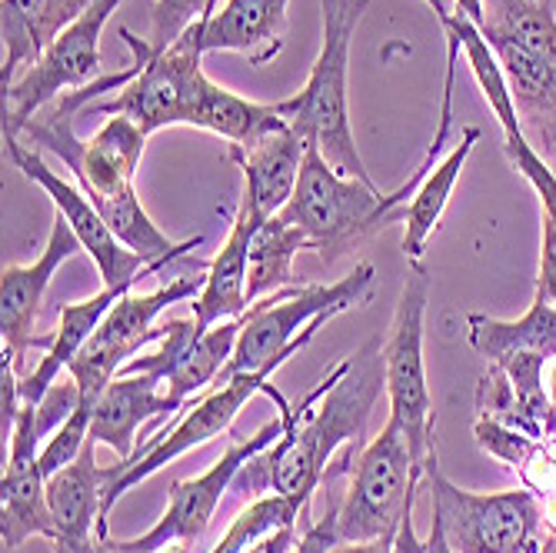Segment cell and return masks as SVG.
Returning <instances> with one entry per match:
<instances>
[{
	"label": "cell",
	"instance_id": "cell-28",
	"mask_svg": "<svg viewBox=\"0 0 556 553\" xmlns=\"http://www.w3.org/2000/svg\"><path fill=\"white\" fill-rule=\"evenodd\" d=\"M283 124L287 121L277 104H257V100L237 97L233 90H224L214 80L204 84V93H200V104L193 114L197 130H211L224 137L230 147H250Z\"/></svg>",
	"mask_w": 556,
	"mask_h": 553
},
{
	"label": "cell",
	"instance_id": "cell-33",
	"mask_svg": "<svg viewBox=\"0 0 556 553\" xmlns=\"http://www.w3.org/2000/svg\"><path fill=\"white\" fill-rule=\"evenodd\" d=\"M333 546H337V517L330 511L324 520H317L303 530V537L296 540V546L290 553H330Z\"/></svg>",
	"mask_w": 556,
	"mask_h": 553
},
{
	"label": "cell",
	"instance_id": "cell-20",
	"mask_svg": "<svg viewBox=\"0 0 556 553\" xmlns=\"http://www.w3.org/2000/svg\"><path fill=\"white\" fill-rule=\"evenodd\" d=\"M187 404L174 400L161 380L154 377H114V384L97 400L90 420V443L111 447L121 461L137 450V430L143 424H161L170 414L184 411Z\"/></svg>",
	"mask_w": 556,
	"mask_h": 553
},
{
	"label": "cell",
	"instance_id": "cell-1",
	"mask_svg": "<svg viewBox=\"0 0 556 553\" xmlns=\"http://www.w3.org/2000/svg\"><path fill=\"white\" fill-rule=\"evenodd\" d=\"M137 71L140 64L130 58L124 71L104 74L80 90L61 93L54 104H47L24 127L17 140H24L34 150L54 154L77 177L80 190L90 197V204L100 211V217L111 224V230L147 264H157L167 257L170 261L184 257L187 250H197L204 243V237L197 234L190 240H170L143 211L140 197L134 190V177L143 158L147 134L130 117H111L90 140H80L74 130V121L80 111H87L93 100H104V93L124 90L137 77Z\"/></svg>",
	"mask_w": 556,
	"mask_h": 553
},
{
	"label": "cell",
	"instance_id": "cell-9",
	"mask_svg": "<svg viewBox=\"0 0 556 553\" xmlns=\"http://www.w3.org/2000/svg\"><path fill=\"white\" fill-rule=\"evenodd\" d=\"M424 480L414 467L407 433L390 417L380 437L361 450L357 464H350L343 504L333 511L337 543H393L403 517L414 514V497Z\"/></svg>",
	"mask_w": 556,
	"mask_h": 553
},
{
	"label": "cell",
	"instance_id": "cell-24",
	"mask_svg": "<svg viewBox=\"0 0 556 553\" xmlns=\"http://www.w3.org/2000/svg\"><path fill=\"white\" fill-rule=\"evenodd\" d=\"M134 284H121V287H104L100 293L80 300V304H61V324L50 334V347L43 350L40 364L21 380V400L24 404H40V397L61 380V374L74 364V357L87 347V340L97 334L100 321L111 314V307L124 293H130Z\"/></svg>",
	"mask_w": 556,
	"mask_h": 553
},
{
	"label": "cell",
	"instance_id": "cell-39",
	"mask_svg": "<svg viewBox=\"0 0 556 553\" xmlns=\"http://www.w3.org/2000/svg\"><path fill=\"white\" fill-rule=\"evenodd\" d=\"M424 4H430V8H433L437 21H446V17L453 14V4H450V0H424Z\"/></svg>",
	"mask_w": 556,
	"mask_h": 553
},
{
	"label": "cell",
	"instance_id": "cell-37",
	"mask_svg": "<svg viewBox=\"0 0 556 553\" xmlns=\"http://www.w3.org/2000/svg\"><path fill=\"white\" fill-rule=\"evenodd\" d=\"M424 553H457V550H453V546L446 543L440 524H430V537L424 540Z\"/></svg>",
	"mask_w": 556,
	"mask_h": 553
},
{
	"label": "cell",
	"instance_id": "cell-31",
	"mask_svg": "<svg viewBox=\"0 0 556 553\" xmlns=\"http://www.w3.org/2000/svg\"><path fill=\"white\" fill-rule=\"evenodd\" d=\"M207 17H211V0H157L154 14H150V47L167 50L197 21Z\"/></svg>",
	"mask_w": 556,
	"mask_h": 553
},
{
	"label": "cell",
	"instance_id": "cell-21",
	"mask_svg": "<svg viewBox=\"0 0 556 553\" xmlns=\"http://www.w3.org/2000/svg\"><path fill=\"white\" fill-rule=\"evenodd\" d=\"M287 8L290 0H224L211 21H200V50H230L264 67L287 43Z\"/></svg>",
	"mask_w": 556,
	"mask_h": 553
},
{
	"label": "cell",
	"instance_id": "cell-14",
	"mask_svg": "<svg viewBox=\"0 0 556 553\" xmlns=\"http://www.w3.org/2000/svg\"><path fill=\"white\" fill-rule=\"evenodd\" d=\"M4 150L11 154L14 167L34 180L50 200H54L58 214L71 224V230L77 234V240L84 243V250L90 254V261L97 264L100 271V280H104V287H121V284H137L140 277H154L161 274L167 264H174L170 257L167 261H157V264H147L140 254H134V250L111 230V224L100 217V211L90 204V197L80 190V187H71L64 177H58L54 171H50L40 158V150L27 147L24 140H8Z\"/></svg>",
	"mask_w": 556,
	"mask_h": 553
},
{
	"label": "cell",
	"instance_id": "cell-27",
	"mask_svg": "<svg viewBox=\"0 0 556 553\" xmlns=\"http://www.w3.org/2000/svg\"><path fill=\"white\" fill-rule=\"evenodd\" d=\"M473 440L483 454L496 457L500 464H507L517 470L520 483L533 493H553L556 490V437L553 440H536L523 430H514L500 420L477 417L473 424Z\"/></svg>",
	"mask_w": 556,
	"mask_h": 553
},
{
	"label": "cell",
	"instance_id": "cell-30",
	"mask_svg": "<svg viewBox=\"0 0 556 553\" xmlns=\"http://www.w3.org/2000/svg\"><path fill=\"white\" fill-rule=\"evenodd\" d=\"M307 511H311V500H303V497L264 493L230 524V530L211 546V553H247L250 546L264 543L267 537L287 527H296V520L307 517Z\"/></svg>",
	"mask_w": 556,
	"mask_h": 553
},
{
	"label": "cell",
	"instance_id": "cell-25",
	"mask_svg": "<svg viewBox=\"0 0 556 553\" xmlns=\"http://www.w3.org/2000/svg\"><path fill=\"white\" fill-rule=\"evenodd\" d=\"M467 343L486 364H503L510 357H536L543 364L556 361V307L533 300L520 321H496L486 314H467Z\"/></svg>",
	"mask_w": 556,
	"mask_h": 553
},
{
	"label": "cell",
	"instance_id": "cell-12",
	"mask_svg": "<svg viewBox=\"0 0 556 553\" xmlns=\"http://www.w3.org/2000/svg\"><path fill=\"white\" fill-rule=\"evenodd\" d=\"M121 4L124 0H97L11 87H4V143L17 140L24 127L61 93L80 90L104 77L100 74L104 71L100 67V30L108 27Z\"/></svg>",
	"mask_w": 556,
	"mask_h": 553
},
{
	"label": "cell",
	"instance_id": "cell-3",
	"mask_svg": "<svg viewBox=\"0 0 556 553\" xmlns=\"http://www.w3.org/2000/svg\"><path fill=\"white\" fill-rule=\"evenodd\" d=\"M374 284H377V271L374 264L364 261L337 284H296L270 297H261L240 317V337L233 347V357L217 384H227L240 374L280 370L293 354H300L317 337L324 324L346 314L350 307L367 304Z\"/></svg>",
	"mask_w": 556,
	"mask_h": 553
},
{
	"label": "cell",
	"instance_id": "cell-7",
	"mask_svg": "<svg viewBox=\"0 0 556 553\" xmlns=\"http://www.w3.org/2000/svg\"><path fill=\"white\" fill-rule=\"evenodd\" d=\"M427 304H430V274L424 271V264H417L410 267V277L400 290L390 334L383 337L390 417L407 433L414 467L424 477L437 470V414H433L427 361H424Z\"/></svg>",
	"mask_w": 556,
	"mask_h": 553
},
{
	"label": "cell",
	"instance_id": "cell-22",
	"mask_svg": "<svg viewBox=\"0 0 556 553\" xmlns=\"http://www.w3.org/2000/svg\"><path fill=\"white\" fill-rule=\"evenodd\" d=\"M264 221L250 211L247 204L237 208L230 234L224 247L217 250V257L207 264L204 274V290L193 297V321L200 330H211L224 321H240L250 311V297H247V277H250V243Z\"/></svg>",
	"mask_w": 556,
	"mask_h": 553
},
{
	"label": "cell",
	"instance_id": "cell-2",
	"mask_svg": "<svg viewBox=\"0 0 556 553\" xmlns=\"http://www.w3.org/2000/svg\"><path fill=\"white\" fill-rule=\"evenodd\" d=\"M383 390V337H370L357 354L330 367L296 407L277 414L283 420V437L250 461L233 487L243 493L267 490L314 500L337 450L364 437Z\"/></svg>",
	"mask_w": 556,
	"mask_h": 553
},
{
	"label": "cell",
	"instance_id": "cell-40",
	"mask_svg": "<svg viewBox=\"0 0 556 553\" xmlns=\"http://www.w3.org/2000/svg\"><path fill=\"white\" fill-rule=\"evenodd\" d=\"M546 393H549V400H553V407H556V361L546 367Z\"/></svg>",
	"mask_w": 556,
	"mask_h": 553
},
{
	"label": "cell",
	"instance_id": "cell-15",
	"mask_svg": "<svg viewBox=\"0 0 556 553\" xmlns=\"http://www.w3.org/2000/svg\"><path fill=\"white\" fill-rule=\"evenodd\" d=\"M283 437V420L277 417L274 424L261 427L257 433H250L243 440H233L227 447V454L200 477H190V480H177L170 487V504L164 511V517L150 527L147 533L134 537V540H121L127 550L140 553V550H157V546H167V543H193L200 533H204L220 507L224 493L233 487L237 474L254 461L257 454H264L267 447H274L277 440Z\"/></svg>",
	"mask_w": 556,
	"mask_h": 553
},
{
	"label": "cell",
	"instance_id": "cell-8",
	"mask_svg": "<svg viewBox=\"0 0 556 553\" xmlns=\"http://www.w3.org/2000/svg\"><path fill=\"white\" fill-rule=\"evenodd\" d=\"M277 370H257V374H240L227 384H217L204 393H197L190 404L180 411V420H174L170 427H161L154 437H150L143 447H137L134 454L114 467H108V490H104V520L111 517L114 504L130 493L137 483L150 480L154 474H161L167 464H174L177 457L190 454V450L211 443L214 437L227 433L230 424L237 420V414L254 400L257 393H267L277 411H287V397L270 384Z\"/></svg>",
	"mask_w": 556,
	"mask_h": 553
},
{
	"label": "cell",
	"instance_id": "cell-36",
	"mask_svg": "<svg viewBox=\"0 0 556 553\" xmlns=\"http://www.w3.org/2000/svg\"><path fill=\"white\" fill-rule=\"evenodd\" d=\"M330 553H393V543L377 540V543H337Z\"/></svg>",
	"mask_w": 556,
	"mask_h": 553
},
{
	"label": "cell",
	"instance_id": "cell-34",
	"mask_svg": "<svg viewBox=\"0 0 556 553\" xmlns=\"http://www.w3.org/2000/svg\"><path fill=\"white\" fill-rule=\"evenodd\" d=\"M293 546H296V527H287V530H280V533L267 537L264 543L250 546L247 553H290Z\"/></svg>",
	"mask_w": 556,
	"mask_h": 553
},
{
	"label": "cell",
	"instance_id": "cell-13",
	"mask_svg": "<svg viewBox=\"0 0 556 553\" xmlns=\"http://www.w3.org/2000/svg\"><path fill=\"white\" fill-rule=\"evenodd\" d=\"M237 337L240 321H224L207 334L197 327L193 317L164 321L161 337L150 343V350H140L134 361H127L117 377H154L174 400L190 404L197 393L211 390L220 380L224 367L233 357Z\"/></svg>",
	"mask_w": 556,
	"mask_h": 553
},
{
	"label": "cell",
	"instance_id": "cell-38",
	"mask_svg": "<svg viewBox=\"0 0 556 553\" xmlns=\"http://www.w3.org/2000/svg\"><path fill=\"white\" fill-rule=\"evenodd\" d=\"M117 543H121V540H117ZM190 546H193V543L177 540V543H167V546H157V550H140V553H190ZM121 553H134V550H127V546L121 543Z\"/></svg>",
	"mask_w": 556,
	"mask_h": 553
},
{
	"label": "cell",
	"instance_id": "cell-4",
	"mask_svg": "<svg viewBox=\"0 0 556 553\" xmlns=\"http://www.w3.org/2000/svg\"><path fill=\"white\" fill-rule=\"evenodd\" d=\"M420 184L424 177L414 171L407 184L383 193L377 184L343 177L320 154L317 143H307L296 190L280 214L307 234L311 250L324 264H333L346 257L350 250H357L370 234L393 224L400 217V208L407 204Z\"/></svg>",
	"mask_w": 556,
	"mask_h": 553
},
{
	"label": "cell",
	"instance_id": "cell-11",
	"mask_svg": "<svg viewBox=\"0 0 556 553\" xmlns=\"http://www.w3.org/2000/svg\"><path fill=\"white\" fill-rule=\"evenodd\" d=\"M200 290H204V277H177V280L150 290V293L130 290L117 300V304L111 307V314L100 321L97 334L87 340V347L67 367V374L80 387V407L84 411L93 414L97 400L104 397V390L114 384L121 367L161 337L157 317L174 304L193 300Z\"/></svg>",
	"mask_w": 556,
	"mask_h": 553
},
{
	"label": "cell",
	"instance_id": "cell-10",
	"mask_svg": "<svg viewBox=\"0 0 556 553\" xmlns=\"http://www.w3.org/2000/svg\"><path fill=\"white\" fill-rule=\"evenodd\" d=\"M433 487V524L457 553H540V500L523 490L470 493L440 467L427 477Z\"/></svg>",
	"mask_w": 556,
	"mask_h": 553
},
{
	"label": "cell",
	"instance_id": "cell-19",
	"mask_svg": "<svg viewBox=\"0 0 556 553\" xmlns=\"http://www.w3.org/2000/svg\"><path fill=\"white\" fill-rule=\"evenodd\" d=\"M303 158H307V143L290 130V124L264 134L250 147H230V161L243 171L240 204H247L261 221L277 217L296 190Z\"/></svg>",
	"mask_w": 556,
	"mask_h": 553
},
{
	"label": "cell",
	"instance_id": "cell-32",
	"mask_svg": "<svg viewBox=\"0 0 556 553\" xmlns=\"http://www.w3.org/2000/svg\"><path fill=\"white\" fill-rule=\"evenodd\" d=\"M533 300L556 307V227L543 221V247H540V277Z\"/></svg>",
	"mask_w": 556,
	"mask_h": 553
},
{
	"label": "cell",
	"instance_id": "cell-18",
	"mask_svg": "<svg viewBox=\"0 0 556 553\" xmlns=\"http://www.w3.org/2000/svg\"><path fill=\"white\" fill-rule=\"evenodd\" d=\"M104 490L108 467L97 464V443L87 440L84 454L74 464L47 477V504L50 517H54V540H50V546H80L111 537L104 520Z\"/></svg>",
	"mask_w": 556,
	"mask_h": 553
},
{
	"label": "cell",
	"instance_id": "cell-6",
	"mask_svg": "<svg viewBox=\"0 0 556 553\" xmlns=\"http://www.w3.org/2000/svg\"><path fill=\"white\" fill-rule=\"evenodd\" d=\"M121 40L130 47V58L140 64L137 77L111 100H93L90 114L130 117L147 137L164 127H193L204 84V50H200V21L167 50H154L150 40H140L121 27Z\"/></svg>",
	"mask_w": 556,
	"mask_h": 553
},
{
	"label": "cell",
	"instance_id": "cell-29",
	"mask_svg": "<svg viewBox=\"0 0 556 553\" xmlns=\"http://www.w3.org/2000/svg\"><path fill=\"white\" fill-rule=\"evenodd\" d=\"M311 250V240L296 224H290L283 214L264 221L250 243V277H247V297L250 304H257L261 297H270L277 290L296 287L293 261Z\"/></svg>",
	"mask_w": 556,
	"mask_h": 553
},
{
	"label": "cell",
	"instance_id": "cell-17",
	"mask_svg": "<svg viewBox=\"0 0 556 553\" xmlns=\"http://www.w3.org/2000/svg\"><path fill=\"white\" fill-rule=\"evenodd\" d=\"M80 250L84 243L77 240L71 224L58 214L54 224H50L47 247L40 250V257L34 264H4V271H0V340L17 357H24L30 347H37L34 324L40 314L43 290Z\"/></svg>",
	"mask_w": 556,
	"mask_h": 553
},
{
	"label": "cell",
	"instance_id": "cell-35",
	"mask_svg": "<svg viewBox=\"0 0 556 553\" xmlns=\"http://www.w3.org/2000/svg\"><path fill=\"white\" fill-rule=\"evenodd\" d=\"M540 500V524L549 530V537H556V490L536 497Z\"/></svg>",
	"mask_w": 556,
	"mask_h": 553
},
{
	"label": "cell",
	"instance_id": "cell-16",
	"mask_svg": "<svg viewBox=\"0 0 556 553\" xmlns=\"http://www.w3.org/2000/svg\"><path fill=\"white\" fill-rule=\"evenodd\" d=\"M11 454L0 480V540L8 550L24 546L30 537L54 540V517L47 504V477L40 467L43 437L37 433L34 404H24L11 437Z\"/></svg>",
	"mask_w": 556,
	"mask_h": 553
},
{
	"label": "cell",
	"instance_id": "cell-26",
	"mask_svg": "<svg viewBox=\"0 0 556 553\" xmlns=\"http://www.w3.org/2000/svg\"><path fill=\"white\" fill-rule=\"evenodd\" d=\"M480 140L477 127H467L460 143L450 150V154L424 177V184L414 190V197L400 208V221H403V257L410 261V267H417L427 254V243L433 237V230L440 227V217L450 204V193L460 180V171L467 167V158L473 154V143Z\"/></svg>",
	"mask_w": 556,
	"mask_h": 553
},
{
	"label": "cell",
	"instance_id": "cell-23",
	"mask_svg": "<svg viewBox=\"0 0 556 553\" xmlns=\"http://www.w3.org/2000/svg\"><path fill=\"white\" fill-rule=\"evenodd\" d=\"M93 4L97 0H0V37H4L0 90L11 87Z\"/></svg>",
	"mask_w": 556,
	"mask_h": 553
},
{
	"label": "cell",
	"instance_id": "cell-5",
	"mask_svg": "<svg viewBox=\"0 0 556 553\" xmlns=\"http://www.w3.org/2000/svg\"><path fill=\"white\" fill-rule=\"evenodd\" d=\"M370 0H320L324 11V43L314 61V71L300 93L277 100V108L290 130L303 143H317L320 154L353 180L374 184L367 164L350 130V100H346V71L350 43Z\"/></svg>",
	"mask_w": 556,
	"mask_h": 553
}]
</instances>
